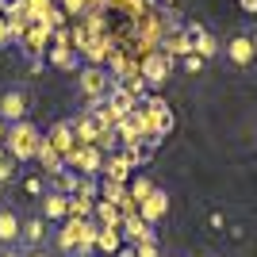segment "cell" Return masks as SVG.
<instances>
[{
	"label": "cell",
	"instance_id": "1",
	"mask_svg": "<svg viewBox=\"0 0 257 257\" xmlns=\"http://www.w3.org/2000/svg\"><path fill=\"white\" fill-rule=\"evenodd\" d=\"M43 139H46L43 131L35 127L31 119H23V123H12V127H8V142H4V146H8V154L23 165V161H35V158H39Z\"/></svg>",
	"mask_w": 257,
	"mask_h": 257
},
{
	"label": "cell",
	"instance_id": "2",
	"mask_svg": "<svg viewBox=\"0 0 257 257\" xmlns=\"http://www.w3.org/2000/svg\"><path fill=\"white\" fill-rule=\"evenodd\" d=\"M31 115V88L27 85H4L0 88V119L4 123H23Z\"/></svg>",
	"mask_w": 257,
	"mask_h": 257
},
{
	"label": "cell",
	"instance_id": "3",
	"mask_svg": "<svg viewBox=\"0 0 257 257\" xmlns=\"http://www.w3.org/2000/svg\"><path fill=\"white\" fill-rule=\"evenodd\" d=\"M223 58L234 65V69H249V65L257 62V35H249V31L230 35L226 46H223Z\"/></svg>",
	"mask_w": 257,
	"mask_h": 257
},
{
	"label": "cell",
	"instance_id": "4",
	"mask_svg": "<svg viewBox=\"0 0 257 257\" xmlns=\"http://www.w3.org/2000/svg\"><path fill=\"white\" fill-rule=\"evenodd\" d=\"M39 215H43L50 226H65V223H69V215H73L69 192H62V188H46L43 200H39Z\"/></svg>",
	"mask_w": 257,
	"mask_h": 257
},
{
	"label": "cell",
	"instance_id": "5",
	"mask_svg": "<svg viewBox=\"0 0 257 257\" xmlns=\"http://www.w3.org/2000/svg\"><path fill=\"white\" fill-rule=\"evenodd\" d=\"M20 238H23V215L12 204H4L0 207V249L4 246H20Z\"/></svg>",
	"mask_w": 257,
	"mask_h": 257
},
{
	"label": "cell",
	"instance_id": "6",
	"mask_svg": "<svg viewBox=\"0 0 257 257\" xmlns=\"http://www.w3.org/2000/svg\"><path fill=\"white\" fill-rule=\"evenodd\" d=\"M46 238H50V223H46L43 215H27V219H23L20 246L23 249H46Z\"/></svg>",
	"mask_w": 257,
	"mask_h": 257
},
{
	"label": "cell",
	"instance_id": "7",
	"mask_svg": "<svg viewBox=\"0 0 257 257\" xmlns=\"http://www.w3.org/2000/svg\"><path fill=\"white\" fill-rule=\"evenodd\" d=\"M139 215L146 219V223H161V219L169 215V196L161 192V188H154V192L139 204Z\"/></svg>",
	"mask_w": 257,
	"mask_h": 257
},
{
	"label": "cell",
	"instance_id": "8",
	"mask_svg": "<svg viewBox=\"0 0 257 257\" xmlns=\"http://www.w3.org/2000/svg\"><path fill=\"white\" fill-rule=\"evenodd\" d=\"M150 192H154V181H150V177H135V181H131V204H142Z\"/></svg>",
	"mask_w": 257,
	"mask_h": 257
},
{
	"label": "cell",
	"instance_id": "9",
	"mask_svg": "<svg viewBox=\"0 0 257 257\" xmlns=\"http://www.w3.org/2000/svg\"><path fill=\"white\" fill-rule=\"evenodd\" d=\"M16 177H20V161L12 158V154H8V158H0V184L8 188V184L16 181Z\"/></svg>",
	"mask_w": 257,
	"mask_h": 257
},
{
	"label": "cell",
	"instance_id": "10",
	"mask_svg": "<svg viewBox=\"0 0 257 257\" xmlns=\"http://www.w3.org/2000/svg\"><path fill=\"white\" fill-rule=\"evenodd\" d=\"M204 58H200V54H196V50H188V54H184V69H192V73H200V69H204Z\"/></svg>",
	"mask_w": 257,
	"mask_h": 257
},
{
	"label": "cell",
	"instance_id": "11",
	"mask_svg": "<svg viewBox=\"0 0 257 257\" xmlns=\"http://www.w3.org/2000/svg\"><path fill=\"white\" fill-rule=\"evenodd\" d=\"M4 46H12V23H8V16H0V50Z\"/></svg>",
	"mask_w": 257,
	"mask_h": 257
},
{
	"label": "cell",
	"instance_id": "12",
	"mask_svg": "<svg viewBox=\"0 0 257 257\" xmlns=\"http://www.w3.org/2000/svg\"><path fill=\"white\" fill-rule=\"evenodd\" d=\"M207 226L211 230H226V211H211L207 215Z\"/></svg>",
	"mask_w": 257,
	"mask_h": 257
},
{
	"label": "cell",
	"instance_id": "13",
	"mask_svg": "<svg viewBox=\"0 0 257 257\" xmlns=\"http://www.w3.org/2000/svg\"><path fill=\"white\" fill-rule=\"evenodd\" d=\"M0 257H27V249H23V246H4Z\"/></svg>",
	"mask_w": 257,
	"mask_h": 257
},
{
	"label": "cell",
	"instance_id": "14",
	"mask_svg": "<svg viewBox=\"0 0 257 257\" xmlns=\"http://www.w3.org/2000/svg\"><path fill=\"white\" fill-rule=\"evenodd\" d=\"M115 257H139V249H135V242H127V246H119Z\"/></svg>",
	"mask_w": 257,
	"mask_h": 257
},
{
	"label": "cell",
	"instance_id": "15",
	"mask_svg": "<svg viewBox=\"0 0 257 257\" xmlns=\"http://www.w3.org/2000/svg\"><path fill=\"white\" fill-rule=\"evenodd\" d=\"M4 142H8V123L0 119V146H4Z\"/></svg>",
	"mask_w": 257,
	"mask_h": 257
},
{
	"label": "cell",
	"instance_id": "16",
	"mask_svg": "<svg viewBox=\"0 0 257 257\" xmlns=\"http://www.w3.org/2000/svg\"><path fill=\"white\" fill-rule=\"evenodd\" d=\"M27 257H46V249H27Z\"/></svg>",
	"mask_w": 257,
	"mask_h": 257
},
{
	"label": "cell",
	"instance_id": "17",
	"mask_svg": "<svg viewBox=\"0 0 257 257\" xmlns=\"http://www.w3.org/2000/svg\"><path fill=\"white\" fill-rule=\"evenodd\" d=\"M0 207H4V184H0Z\"/></svg>",
	"mask_w": 257,
	"mask_h": 257
},
{
	"label": "cell",
	"instance_id": "18",
	"mask_svg": "<svg viewBox=\"0 0 257 257\" xmlns=\"http://www.w3.org/2000/svg\"><path fill=\"white\" fill-rule=\"evenodd\" d=\"M169 257H184V253H169Z\"/></svg>",
	"mask_w": 257,
	"mask_h": 257
}]
</instances>
